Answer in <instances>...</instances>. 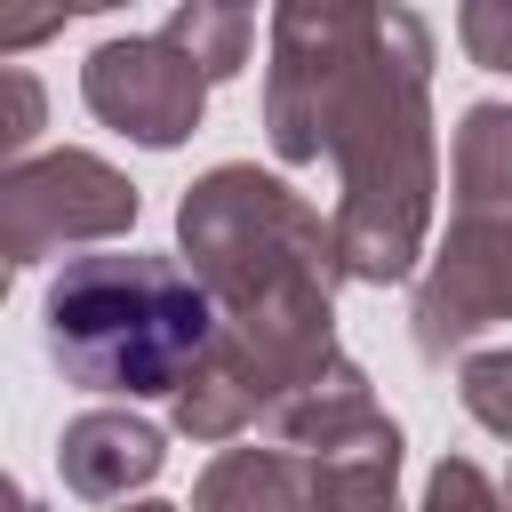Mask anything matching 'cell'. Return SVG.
<instances>
[{
    "label": "cell",
    "mask_w": 512,
    "mask_h": 512,
    "mask_svg": "<svg viewBox=\"0 0 512 512\" xmlns=\"http://www.w3.org/2000/svg\"><path fill=\"white\" fill-rule=\"evenodd\" d=\"M48 360L88 392H168L208 344V296L160 256H80L48 288Z\"/></svg>",
    "instance_id": "cell-1"
}]
</instances>
